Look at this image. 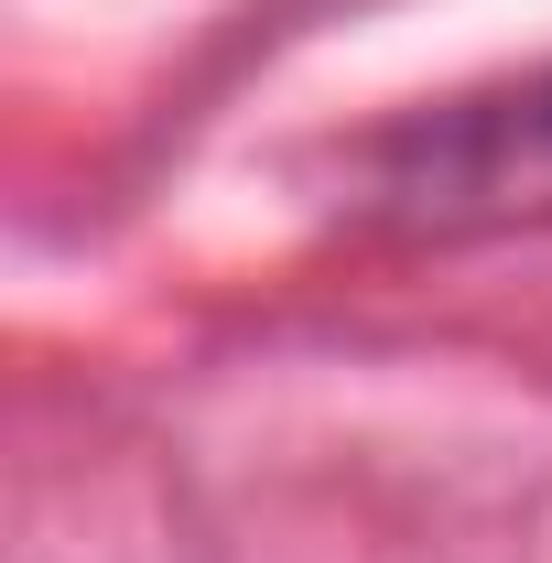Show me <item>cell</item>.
I'll return each mask as SVG.
<instances>
[{"label":"cell","instance_id":"6da1fadb","mask_svg":"<svg viewBox=\"0 0 552 563\" xmlns=\"http://www.w3.org/2000/svg\"><path fill=\"white\" fill-rule=\"evenodd\" d=\"M531 109H542V141H552V87H542V98H531Z\"/></svg>","mask_w":552,"mask_h":563}]
</instances>
